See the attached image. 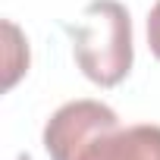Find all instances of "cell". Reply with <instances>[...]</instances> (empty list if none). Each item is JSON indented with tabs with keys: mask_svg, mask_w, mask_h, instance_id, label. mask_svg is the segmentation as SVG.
I'll list each match as a JSON object with an SVG mask.
<instances>
[{
	"mask_svg": "<svg viewBox=\"0 0 160 160\" xmlns=\"http://www.w3.org/2000/svg\"><path fill=\"white\" fill-rule=\"evenodd\" d=\"M50 160H160V126H119L101 101H69L44 126Z\"/></svg>",
	"mask_w": 160,
	"mask_h": 160,
	"instance_id": "1",
	"label": "cell"
},
{
	"mask_svg": "<svg viewBox=\"0 0 160 160\" xmlns=\"http://www.w3.org/2000/svg\"><path fill=\"white\" fill-rule=\"evenodd\" d=\"M75 63L94 85L113 88L132 69V19L119 0H91L72 28Z\"/></svg>",
	"mask_w": 160,
	"mask_h": 160,
	"instance_id": "2",
	"label": "cell"
},
{
	"mask_svg": "<svg viewBox=\"0 0 160 160\" xmlns=\"http://www.w3.org/2000/svg\"><path fill=\"white\" fill-rule=\"evenodd\" d=\"M148 44H151V53L160 60V0L148 13Z\"/></svg>",
	"mask_w": 160,
	"mask_h": 160,
	"instance_id": "3",
	"label": "cell"
}]
</instances>
